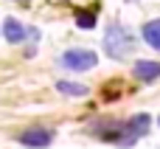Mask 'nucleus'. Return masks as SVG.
Here are the masks:
<instances>
[{
  "instance_id": "obj_1",
  "label": "nucleus",
  "mask_w": 160,
  "mask_h": 149,
  "mask_svg": "<svg viewBox=\"0 0 160 149\" xmlns=\"http://www.w3.org/2000/svg\"><path fill=\"white\" fill-rule=\"evenodd\" d=\"M132 48H135V37H132L121 23H112V25L107 28V34H104V51H107L112 59H124V56L132 54Z\"/></svg>"
},
{
  "instance_id": "obj_2",
  "label": "nucleus",
  "mask_w": 160,
  "mask_h": 149,
  "mask_svg": "<svg viewBox=\"0 0 160 149\" xmlns=\"http://www.w3.org/2000/svg\"><path fill=\"white\" fill-rule=\"evenodd\" d=\"M59 62L68 70H90V68H96L98 56L93 51H87V48H73V51H65Z\"/></svg>"
},
{
  "instance_id": "obj_3",
  "label": "nucleus",
  "mask_w": 160,
  "mask_h": 149,
  "mask_svg": "<svg viewBox=\"0 0 160 149\" xmlns=\"http://www.w3.org/2000/svg\"><path fill=\"white\" fill-rule=\"evenodd\" d=\"M51 141H53V130H48V127H31L20 135V144L28 149H45L51 146Z\"/></svg>"
},
{
  "instance_id": "obj_4",
  "label": "nucleus",
  "mask_w": 160,
  "mask_h": 149,
  "mask_svg": "<svg viewBox=\"0 0 160 149\" xmlns=\"http://www.w3.org/2000/svg\"><path fill=\"white\" fill-rule=\"evenodd\" d=\"M149 116L146 113H141V116H132L129 121H127V130H124V146H132L141 135H146L149 132Z\"/></svg>"
},
{
  "instance_id": "obj_5",
  "label": "nucleus",
  "mask_w": 160,
  "mask_h": 149,
  "mask_svg": "<svg viewBox=\"0 0 160 149\" xmlns=\"http://www.w3.org/2000/svg\"><path fill=\"white\" fill-rule=\"evenodd\" d=\"M28 34H31V37H37V31H34V28H25V25H22L20 20H14V17H8V20L3 23V37H6L8 42H22Z\"/></svg>"
},
{
  "instance_id": "obj_6",
  "label": "nucleus",
  "mask_w": 160,
  "mask_h": 149,
  "mask_svg": "<svg viewBox=\"0 0 160 149\" xmlns=\"http://www.w3.org/2000/svg\"><path fill=\"white\" fill-rule=\"evenodd\" d=\"M132 73L141 79V82H155L160 79V62H149V59H141L132 65Z\"/></svg>"
},
{
  "instance_id": "obj_7",
  "label": "nucleus",
  "mask_w": 160,
  "mask_h": 149,
  "mask_svg": "<svg viewBox=\"0 0 160 149\" xmlns=\"http://www.w3.org/2000/svg\"><path fill=\"white\" fill-rule=\"evenodd\" d=\"M141 37H143L155 51H160V17L158 20H149V23L141 28Z\"/></svg>"
},
{
  "instance_id": "obj_8",
  "label": "nucleus",
  "mask_w": 160,
  "mask_h": 149,
  "mask_svg": "<svg viewBox=\"0 0 160 149\" xmlns=\"http://www.w3.org/2000/svg\"><path fill=\"white\" fill-rule=\"evenodd\" d=\"M96 20H98V11L96 8H79L76 11V25L79 28H93Z\"/></svg>"
},
{
  "instance_id": "obj_9",
  "label": "nucleus",
  "mask_w": 160,
  "mask_h": 149,
  "mask_svg": "<svg viewBox=\"0 0 160 149\" xmlns=\"http://www.w3.org/2000/svg\"><path fill=\"white\" fill-rule=\"evenodd\" d=\"M56 90L65 93V96H87V87L84 85H76V82H56Z\"/></svg>"
}]
</instances>
